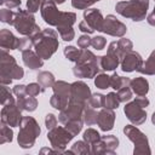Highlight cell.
Wrapping results in <instances>:
<instances>
[{"mask_svg": "<svg viewBox=\"0 0 155 155\" xmlns=\"http://www.w3.org/2000/svg\"><path fill=\"white\" fill-rule=\"evenodd\" d=\"M46 35H47V30H44L34 40V45H35L36 52L42 58H50V56L56 51V47L58 45L54 33L52 34L51 38H47Z\"/></svg>", "mask_w": 155, "mask_h": 155, "instance_id": "cell-1", "label": "cell"}, {"mask_svg": "<svg viewBox=\"0 0 155 155\" xmlns=\"http://www.w3.org/2000/svg\"><path fill=\"white\" fill-rule=\"evenodd\" d=\"M116 7H125V11L120 12L122 16L131 17L133 21H140L148 8V0H132L128 2L124 1L117 4Z\"/></svg>", "mask_w": 155, "mask_h": 155, "instance_id": "cell-2", "label": "cell"}, {"mask_svg": "<svg viewBox=\"0 0 155 155\" xmlns=\"http://www.w3.org/2000/svg\"><path fill=\"white\" fill-rule=\"evenodd\" d=\"M39 133H40V128L38 127L35 120L31 117H24L22 120V128H21V133L18 136V143H21V145L23 148H29L33 144V142H31V139H29V137L35 139L36 134H39Z\"/></svg>", "mask_w": 155, "mask_h": 155, "instance_id": "cell-3", "label": "cell"}, {"mask_svg": "<svg viewBox=\"0 0 155 155\" xmlns=\"http://www.w3.org/2000/svg\"><path fill=\"white\" fill-rule=\"evenodd\" d=\"M16 29L24 35L31 34L34 30H38V27L34 23V17L30 16L28 12H19L16 15V18L12 23Z\"/></svg>", "mask_w": 155, "mask_h": 155, "instance_id": "cell-4", "label": "cell"}, {"mask_svg": "<svg viewBox=\"0 0 155 155\" xmlns=\"http://www.w3.org/2000/svg\"><path fill=\"white\" fill-rule=\"evenodd\" d=\"M142 108L143 107L137 101H134L133 103L127 104L125 107V113L127 114V117L132 122H134V124H142L145 120V113L143 111Z\"/></svg>", "mask_w": 155, "mask_h": 155, "instance_id": "cell-5", "label": "cell"}, {"mask_svg": "<svg viewBox=\"0 0 155 155\" xmlns=\"http://www.w3.org/2000/svg\"><path fill=\"white\" fill-rule=\"evenodd\" d=\"M90 96V90L88 87L82 84V82H75L71 85V103H78L80 104L81 102L88 99Z\"/></svg>", "mask_w": 155, "mask_h": 155, "instance_id": "cell-6", "label": "cell"}, {"mask_svg": "<svg viewBox=\"0 0 155 155\" xmlns=\"http://www.w3.org/2000/svg\"><path fill=\"white\" fill-rule=\"evenodd\" d=\"M101 30L109 33L111 35H122V33L120 30L126 31V27L122 23H120L119 21H116L114 16H108L104 21V24H102Z\"/></svg>", "mask_w": 155, "mask_h": 155, "instance_id": "cell-7", "label": "cell"}, {"mask_svg": "<svg viewBox=\"0 0 155 155\" xmlns=\"http://www.w3.org/2000/svg\"><path fill=\"white\" fill-rule=\"evenodd\" d=\"M61 15L62 13L56 10V7H54V5L52 2H47L42 7V17L45 18V21L47 23H50L52 25H58Z\"/></svg>", "mask_w": 155, "mask_h": 155, "instance_id": "cell-8", "label": "cell"}, {"mask_svg": "<svg viewBox=\"0 0 155 155\" xmlns=\"http://www.w3.org/2000/svg\"><path fill=\"white\" fill-rule=\"evenodd\" d=\"M140 64H142L140 56L136 52H130L122 62V70L124 71H132L134 69H139Z\"/></svg>", "mask_w": 155, "mask_h": 155, "instance_id": "cell-9", "label": "cell"}, {"mask_svg": "<svg viewBox=\"0 0 155 155\" xmlns=\"http://www.w3.org/2000/svg\"><path fill=\"white\" fill-rule=\"evenodd\" d=\"M97 122L102 130H111L114 122V113L111 110H102L97 117Z\"/></svg>", "mask_w": 155, "mask_h": 155, "instance_id": "cell-10", "label": "cell"}, {"mask_svg": "<svg viewBox=\"0 0 155 155\" xmlns=\"http://www.w3.org/2000/svg\"><path fill=\"white\" fill-rule=\"evenodd\" d=\"M85 22L94 30H101L102 29V16H101V12L99 11H88V12H85Z\"/></svg>", "mask_w": 155, "mask_h": 155, "instance_id": "cell-11", "label": "cell"}, {"mask_svg": "<svg viewBox=\"0 0 155 155\" xmlns=\"http://www.w3.org/2000/svg\"><path fill=\"white\" fill-rule=\"evenodd\" d=\"M5 109L8 111V117H5L2 119L4 122H7L8 125L11 126H16L19 124V120H21V114L17 109H15L13 105H7L5 107Z\"/></svg>", "mask_w": 155, "mask_h": 155, "instance_id": "cell-12", "label": "cell"}, {"mask_svg": "<svg viewBox=\"0 0 155 155\" xmlns=\"http://www.w3.org/2000/svg\"><path fill=\"white\" fill-rule=\"evenodd\" d=\"M131 86H132L133 91L139 96H144L148 92V82L143 78H138V79L132 80L131 81Z\"/></svg>", "mask_w": 155, "mask_h": 155, "instance_id": "cell-13", "label": "cell"}, {"mask_svg": "<svg viewBox=\"0 0 155 155\" xmlns=\"http://www.w3.org/2000/svg\"><path fill=\"white\" fill-rule=\"evenodd\" d=\"M23 59H24V63L28 67H30L31 69H36V68L41 67V64H42V62L33 52H30L29 50L28 51H23Z\"/></svg>", "mask_w": 155, "mask_h": 155, "instance_id": "cell-14", "label": "cell"}, {"mask_svg": "<svg viewBox=\"0 0 155 155\" xmlns=\"http://www.w3.org/2000/svg\"><path fill=\"white\" fill-rule=\"evenodd\" d=\"M139 71L147 73V74H155V51L151 53L149 59L144 63V65L139 68Z\"/></svg>", "mask_w": 155, "mask_h": 155, "instance_id": "cell-15", "label": "cell"}, {"mask_svg": "<svg viewBox=\"0 0 155 155\" xmlns=\"http://www.w3.org/2000/svg\"><path fill=\"white\" fill-rule=\"evenodd\" d=\"M18 105L22 107V109H25V110H34L35 107H36V101L33 97H29V99H24L23 96H22V97H19Z\"/></svg>", "mask_w": 155, "mask_h": 155, "instance_id": "cell-16", "label": "cell"}, {"mask_svg": "<svg viewBox=\"0 0 155 155\" xmlns=\"http://www.w3.org/2000/svg\"><path fill=\"white\" fill-rule=\"evenodd\" d=\"M94 84H96V86L99 87V88H107L108 85L110 84V78L102 74V75H99V76L96 79Z\"/></svg>", "mask_w": 155, "mask_h": 155, "instance_id": "cell-17", "label": "cell"}, {"mask_svg": "<svg viewBox=\"0 0 155 155\" xmlns=\"http://www.w3.org/2000/svg\"><path fill=\"white\" fill-rule=\"evenodd\" d=\"M117 96L115 93H109L108 97H105V103L104 105L108 107V108H117L119 105V101L116 98Z\"/></svg>", "mask_w": 155, "mask_h": 155, "instance_id": "cell-18", "label": "cell"}, {"mask_svg": "<svg viewBox=\"0 0 155 155\" xmlns=\"http://www.w3.org/2000/svg\"><path fill=\"white\" fill-rule=\"evenodd\" d=\"M38 79H39V81H40L45 87L50 86V85L53 82V76H52V74H50V73H41Z\"/></svg>", "mask_w": 155, "mask_h": 155, "instance_id": "cell-19", "label": "cell"}, {"mask_svg": "<svg viewBox=\"0 0 155 155\" xmlns=\"http://www.w3.org/2000/svg\"><path fill=\"white\" fill-rule=\"evenodd\" d=\"M99 139V134L93 130H87L85 132V140L87 143H96Z\"/></svg>", "mask_w": 155, "mask_h": 155, "instance_id": "cell-20", "label": "cell"}, {"mask_svg": "<svg viewBox=\"0 0 155 155\" xmlns=\"http://www.w3.org/2000/svg\"><path fill=\"white\" fill-rule=\"evenodd\" d=\"M90 101H91V103H92V105H93L94 108L103 107L104 103H105V98H104V96H102V94H93Z\"/></svg>", "mask_w": 155, "mask_h": 155, "instance_id": "cell-21", "label": "cell"}, {"mask_svg": "<svg viewBox=\"0 0 155 155\" xmlns=\"http://www.w3.org/2000/svg\"><path fill=\"white\" fill-rule=\"evenodd\" d=\"M65 56L70 59V61H76L79 59V51L75 48V47H65V51H64Z\"/></svg>", "mask_w": 155, "mask_h": 155, "instance_id": "cell-22", "label": "cell"}, {"mask_svg": "<svg viewBox=\"0 0 155 155\" xmlns=\"http://www.w3.org/2000/svg\"><path fill=\"white\" fill-rule=\"evenodd\" d=\"M117 97H119V99L122 101V102H124V101H128V99L131 98V91H130L128 88H126V87H122V88H120Z\"/></svg>", "mask_w": 155, "mask_h": 155, "instance_id": "cell-23", "label": "cell"}, {"mask_svg": "<svg viewBox=\"0 0 155 155\" xmlns=\"http://www.w3.org/2000/svg\"><path fill=\"white\" fill-rule=\"evenodd\" d=\"M91 45H92L93 47H96L97 50H102V48L104 47V45H105V40H104L102 36H97V38H94V39L91 41Z\"/></svg>", "mask_w": 155, "mask_h": 155, "instance_id": "cell-24", "label": "cell"}, {"mask_svg": "<svg viewBox=\"0 0 155 155\" xmlns=\"http://www.w3.org/2000/svg\"><path fill=\"white\" fill-rule=\"evenodd\" d=\"M93 2V0H73V6L78 8H85L90 6Z\"/></svg>", "mask_w": 155, "mask_h": 155, "instance_id": "cell-25", "label": "cell"}, {"mask_svg": "<svg viewBox=\"0 0 155 155\" xmlns=\"http://www.w3.org/2000/svg\"><path fill=\"white\" fill-rule=\"evenodd\" d=\"M44 2V0H28V8H29V11H31V12H35V11H38V8H39V6L41 5Z\"/></svg>", "mask_w": 155, "mask_h": 155, "instance_id": "cell-26", "label": "cell"}, {"mask_svg": "<svg viewBox=\"0 0 155 155\" xmlns=\"http://www.w3.org/2000/svg\"><path fill=\"white\" fill-rule=\"evenodd\" d=\"M40 86L36 85V84H30L28 87H27V93H29L30 96H36L39 92H40Z\"/></svg>", "mask_w": 155, "mask_h": 155, "instance_id": "cell-27", "label": "cell"}, {"mask_svg": "<svg viewBox=\"0 0 155 155\" xmlns=\"http://www.w3.org/2000/svg\"><path fill=\"white\" fill-rule=\"evenodd\" d=\"M90 44H91V40H90V38H88V36H81V38H80V40H79V46H80V47H82V48L87 47Z\"/></svg>", "mask_w": 155, "mask_h": 155, "instance_id": "cell-28", "label": "cell"}, {"mask_svg": "<svg viewBox=\"0 0 155 155\" xmlns=\"http://www.w3.org/2000/svg\"><path fill=\"white\" fill-rule=\"evenodd\" d=\"M46 125H47V128H52L54 125H56V119L52 114H48L47 115V119H46Z\"/></svg>", "mask_w": 155, "mask_h": 155, "instance_id": "cell-29", "label": "cell"}, {"mask_svg": "<svg viewBox=\"0 0 155 155\" xmlns=\"http://www.w3.org/2000/svg\"><path fill=\"white\" fill-rule=\"evenodd\" d=\"M2 4H4V5H8L10 8H12V7H17L18 5H21V0H10V1L4 0Z\"/></svg>", "mask_w": 155, "mask_h": 155, "instance_id": "cell-30", "label": "cell"}, {"mask_svg": "<svg viewBox=\"0 0 155 155\" xmlns=\"http://www.w3.org/2000/svg\"><path fill=\"white\" fill-rule=\"evenodd\" d=\"M80 29H81L82 31H88V33H92V31H93V29H92L85 21H84L82 23H80Z\"/></svg>", "mask_w": 155, "mask_h": 155, "instance_id": "cell-31", "label": "cell"}, {"mask_svg": "<svg viewBox=\"0 0 155 155\" xmlns=\"http://www.w3.org/2000/svg\"><path fill=\"white\" fill-rule=\"evenodd\" d=\"M53 1H54L56 4H62V2L64 1V0H53Z\"/></svg>", "mask_w": 155, "mask_h": 155, "instance_id": "cell-32", "label": "cell"}, {"mask_svg": "<svg viewBox=\"0 0 155 155\" xmlns=\"http://www.w3.org/2000/svg\"><path fill=\"white\" fill-rule=\"evenodd\" d=\"M153 122L155 124V113H154V115H153Z\"/></svg>", "mask_w": 155, "mask_h": 155, "instance_id": "cell-33", "label": "cell"}, {"mask_svg": "<svg viewBox=\"0 0 155 155\" xmlns=\"http://www.w3.org/2000/svg\"><path fill=\"white\" fill-rule=\"evenodd\" d=\"M93 1H98V0H93Z\"/></svg>", "mask_w": 155, "mask_h": 155, "instance_id": "cell-34", "label": "cell"}]
</instances>
